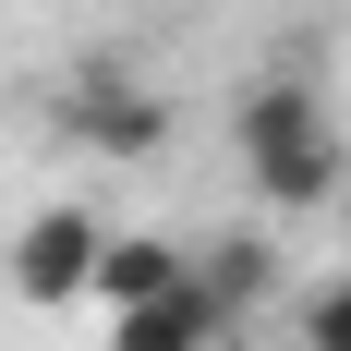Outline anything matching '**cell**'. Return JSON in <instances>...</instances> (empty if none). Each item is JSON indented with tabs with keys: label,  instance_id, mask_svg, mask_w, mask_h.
I'll list each match as a JSON object with an SVG mask.
<instances>
[{
	"label": "cell",
	"instance_id": "cell-7",
	"mask_svg": "<svg viewBox=\"0 0 351 351\" xmlns=\"http://www.w3.org/2000/svg\"><path fill=\"white\" fill-rule=\"evenodd\" d=\"M303 351H351V279H327L303 303Z\"/></svg>",
	"mask_w": 351,
	"mask_h": 351
},
{
	"label": "cell",
	"instance_id": "cell-3",
	"mask_svg": "<svg viewBox=\"0 0 351 351\" xmlns=\"http://www.w3.org/2000/svg\"><path fill=\"white\" fill-rule=\"evenodd\" d=\"M97 218L85 206H36L25 230H12V291H25V303H85V291H97Z\"/></svg>",
	"mask_w": 351,
	"mask_h": 351
},
{
	"label": "cell",
	"instance_id": "cell-6",
	"mask_svg": "<svg viewBox=\"0 0 351 351\" xmlns=\"http://www.w3.org/2000/svg\"><path fill=\"white\" fill-rule=\"evenodd\" d=\"M194 279H206L218 303H230V315H243L254 291H267V254H254V243H230V254H206V267H194Z\"/></svg>",
	"mask_w": 351,
	"mask_h": 351
},
{
	"label": "cell",
	"instance_id": "cell-4",
	"mask_svg": "<svg viewBox=\"0 0 351 351\" xmlns=\"http://www.w3.org/2000/svg\"><path fill=\"white\" fill-rule=\"evenodd\" d=\"M170 291H194V254L182 243H158V230H109L97 243V291L85 303H109V327L145 315V303H170Z\"/></svg>",
	"mask_w": 351,
	"mask_h": 351
},
{
	"label": "cell",
	"instance_id": "cell-1",
	"mask_svg": "<svg viewBox=\"0 0 351 351\" xmlns=\"http://www.w3.org/2000/svg\"><path fill=\"white\" fill-rule=\"evenodd\" d=\"M230 145H243V170H254L267 206H327V194H351L339 134H327V97L303 73H267V85L230 109Z\"/></svg>",
	"mask_w": 351,
	"mask_h": 351
},
{
	"label": "cell",
	"instance_id": "cell-2",
	"mask_svg": "<svg viewBox=\"0 0 351 351\" xmlns=\"http://www.w3.org/2000/svg\"><path fill=\"white\" fill-rule=\"evenodd\" d=\"M61 121H73V145H97V158H158V145H170V97L134 85L121 61H85V73H73Z\"/></svg>",
	"mask_w": 351,
	"mask_h": 351
},
{
	"label": "cell",
	"instance_id": "cell-5",
	"mask_svg": "<svg viewBox=\"0 0 351 351\" xmlns=\"http://www.w3.org/2000/svg\"><path fill=\"white\" fill-rule=\"evenodd\" d=\"M230 339V303H218L206 279L194 291H170V303H145V315H121L109 327V351H218Z\"/></svg>",
	"mask_w": 351,
	"mask_h": 351
},
{
	"label": "cell",
	"instance_id": "cell-8",
	"mask_svg": "<svg viewBox=\"0 0 351 351\" xmlns=\"http://www.w3.org/2000/svg\"><path fill=\"white\" fill-rule=\"evenodd\" d=\"M339 243H351V194H339Z\"/></svg>",
	"mask_w": 351,
	"mask_h": 351
}]
</instances>
